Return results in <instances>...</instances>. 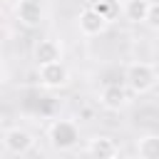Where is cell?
I'll return each mask as SVG.
<instances>
[{
  "mask_svg": "<svg viewBox=\"0 0 159 159\" xmlns=\"http://www.w3.org/2000/svg\"><path fill=\"white\" fill-rule=\"evenodd\" d=\"M45 2H55V0H45Z\"/></svg>",
  "mask_w": 159,
  "mask_h": 159,
  "instance_id": "cell-15",
  "label": "cell"
},
{
  "mask_svg": "<svg viewBox=\"0 0 159 159\" xmlns=\"http://www.w3.org/2000/svg\"><path fill=\"white\" fill-rule=\"evenodd\" d=\"M147 12H149V0H127L122 5V15L127 22L132 25H139L147 20Z\"/></svg>",
  "mask_w": 159,
  "mask_h": 159,
  "instance_id": "cell-10",
  "label": "cell"
},
{
  "mask_svg": "<svg viewBox=\"0 0 159 159\" xmlns=\"http://www.w3.org/2000/svg\"><path fill=\"white\" fill-rule=\"evenodd\" d=\"M107 27H109V20L99 10H94L92 5H87V7L80 10V15H77V30L84 37H99Z\"/></svg>",
  "mask_w": 159,
  "mask_h": 159,
  "instance_id": "cell-6",
  "label": "cell"
},
{
  "mask_svg": "<svg viewBox=\"0 0 159 159\" xmlns=\"http://www.w3.org/2000/svg\"><path fill=\"white\" fill-rule=\"evenodd\" d=\"M32 60L35 65H45V62H57L62 60V42L55 37H42L32 45Z\"/></svg>",
  "mask_w": 159,
  "mask_h": 159,
  "instance_id": "cell-8",
  "label": "cell"
},
{
  "mask_svg": "<svg viewBox=\"0 0 159 159\" xmlns=\"http://www.w3.org/2000/svg\"><path fill=\"white\" fill-rule=\"evenodd\" d=\"M84 152H87L89 157H94V159H114V157H119L117 142H114L112 137H107V134H94V137H89Z\"/></svg>",
  "mask_w": 159,
  "mask_h": 159,
  "instance_id": "cell-9",
  "label": "cell"
},
{
  "mask_svg": "<svg viewBox=\"0 0 159 159\" xmlns=\"http://www.w3.org/2000/svg\"><path fill=\"white\" fill-rule=\"evenodd\" d=\"M15 20L30 30L40 27L45 22V7L40 0H17L15 2Z\"/></svg>",
  "mask_w": 159,
  "mask_h": 159,
  "instance_id": "cell-7",
  "label": "cell"
},
{
  "mask_svg": "<svg viewBox=\"0 0 159 159\" xmlns=\"http://www.w3.org/2000/svg\"><path fill=\"white\" fill-rule=\"evenodd\" d=\"M159 82V72L149 62H132L124 72V84L132 94H149Z\"/></svg>",
  "mask_w": 159,
  "mask_h": 159,
  "instance_id": "cell-1",
  "label": "cell"
},
{
  "mask_svg": "<svg viewBox=\"0 0 159 159\" xmlns=\"http://www.w3.org/2000/svg\"><path fill=\"white\" fill-rule=\"evenodd\" d=\"M92 7H94V10H99L109 22H112V20L117 17V12H119V10H117V5H114V0H94V2H92Z\"/></svg>",
  "mask_w": 159,
  "mask_h": 159,
  "instance_id": "cell-12",
  "label": "cell"
},
{
  "mask_svg": "<svg viewBox=\"0 0 159 159\" xmlns=\"http://www.w3.org/2000/svg\"><path fill=\"white\" fill-rule=\"evenodd\" d=\"M37 82L45 89H65L70 84V70L62 60L37 65Z\"/></svg>",
  "mask_w": 159,
  "mask_h": 159,
  "instance_id": "cell-3",
  "label": "cell"
},
{
  "mask_svg": "<svg viewBox=\"0 0 159 159\" xmlns=\"http://www.w3.org/2000/svg\"><path fill=\"white\" fill-rule=\"evenodd\" d=\"M2 72H5V60H2V55H0V77H2Z\"/></svg>",
  "mask_w": 159,
  "mask_h": 159,
  "instance_id": "cell-14",
  "label": "cell"
},
{
  "mask_svg": "<svg viewBox=\"0 0 159 159\" xmlns=\"http://www.w3.org/2000/svg\"><path fill=\"white\" fill-rule=\"evenodd\" d=\"M47 142L57 152H72L80 144V127L72 119H55L47 127Z\"/></svg>",
  "mask_w": 159,
  "mask_h": 159,
  "instance_id": "cell-2",
  "label": "cell"
},
{
  "mask_svg": "<svg viewBox=\"0 0 159 159\" xmlns=\"http://www.w3.org/2000/svg\"><path fill=\"white\" fill-rule=\"evenodd\" d=\"M2 147L10 152V154H17V157H22V154H30L32 152V147H35V137H32V132L30 129H25V127H7L5 132H2Z\"/></svg>",
  "mask_w": 159,
  "mask_h": 159,
  "instance_id": "cell-5",
  "label": "cell"
},
{
  "mask_svg": "<svg viewBox=\"0 0 159 159\" xmlns=\"http://www.w3.org/2000/svg\"><path fill=\"white\" fill-rule=\"evenodd\" d=\"M132 92H129V87L127 84H117V82H109V84H104L102 89H99V94H97V99H99V104L107 109V112H122V109H127L129 104H132Z\"/></svg>",
  "mask_w": 159,
  "mask_h": 159,
  "instance_id": "cell-4",
  "label": "cell"
},
{
  "mask_svg": "<svg viewBox=\"0 0 159 159\" xmlns=\"http://www.w3.org/2000/svg\"><path fill=\"white\" fill-rule=\"evenodd\" d=\"M137 154L142 159H159V132L142 134L137 139Z\"/></svg>",
  "mask_w": 159,
  "mask_h": 159,
  "instance_id": "cell-11",
  "label": "cell"
},
{
  "mask_svg": "<svg viewBox=\"0 0 159 159\" xmlns=\"http://www.w3.org/2000/svg\"><path fill=\"white\" fill-rule=\"evenodd\" d=\"M144 25H149L152 30H159V0L157 2H149V12H147Z\"/></svg>",
  "mask_w": 159,
  "mask_h": 159,
  "instance_id": "cell-13",
  "label": "cell"
}]
</instances>
